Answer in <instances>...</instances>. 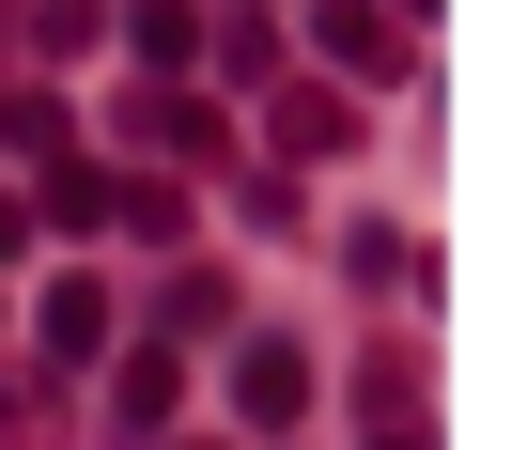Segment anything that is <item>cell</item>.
<instances>
[{"mask_svg":"<svg viewBox=\"0 0 512 450\" xmlns=\"http://www.w3.org/2000/svg\"><path fill=\"white\" fill-rule=\"evenodd\" d=\"M233 419H249V435H295V419H311V357L249 342V357H233Z\"/></svg>","mask_w":512,"mask_h":450,"instance_id":"1","label":"cell"},{"mask_svg":"<svg viewBox=\"0 0 512 450\" xmlns=\"http://www.w3.org/2000/svg\"><path fill=\"white\" fill-rule=\"evenodd\" d=\"M311 47H326L342 78H404V32H388L373 0H311Z\"/></svg>","mask_w":512,"mask_h":450,"instance_id":"2","label":"cell"},{"mask_svg":"<svg viewBox=\"0 0 512 450\" xmlns=\"http://www.w3.org/2000/svg\"><path fill=\"white\" fill-rule=\"evenodd\" d=\"M171 404H187L171 357H125V373H109V435H171Z\"/></svg>","mask_w":512,"mask_h":450,"instance_id":"3","label":"cell"},{"mask_svg":"<svg viewBox=\"0 0 512 450\" xmlns=\"http://www.w3.org/2000/svg\"><path fill=\"white\" fill-rule=\"evenodd\" d=\"M125 140H140V156H218V109H187V94H125Z\"/></svg>","mask_w":512,"mask_h":450,"instance_id":"4","label":"cell"},{"mask_svg":"<svg viewBox=\"0 0 512 450\" xmlns=\"http://www.w3.org/2000/svg\"><path fill=\"white\" fill-rule=\"evenodd\" d=\"M125 47L171 78V63H202V16H187V0H140V16H125Z\"/></svg>","mask_w":512,"mask_h":450,"instance_id":"5","label":"cell"},{"mask_svg":"<svg viewBox=\"0 0 512 450\" xmlns=\"http://www.w3.org/2000/svg\"><path fill=\"white\" fill-rule=\"evenodd\" d=\"M264 125H280V156H342V140H357V125H342V94H280Z\"/></svg>","mask_w":512,"mask_h":450,"instance_id":"6","label":"cell"},{"mask_svg":"<svg viewBox=\"0 0 512 450\" xmlns=\"http://www.w3.org/2000/svg\"><path fill=\"white\" fill-rule=\"evenodd\" d=\"M109 342V280H63L47 295V357H94Z\"/></svg>","mask_w":512,"mask_h":450,"instance_id":"7","label":"cell"},{"mask_svg":"<svg viewBox=\"0 0 512 450\" xmlns=\"http://www.w3.org/2000/svg\"><path fill=\"white\" fill-rule=\"evenodd\" d=\"M47 218H63V233H94V218H109V171H78V156H63V171H47Z\"/></svg>","mask_w":512,"mask_h":450,"instance_id":"8","label":"cell"},{"mask_svg":"<svg viewBox=\"0 0 512 450\" xmlns=\"http://www.w3.org/2000/svg\"><path fill=\"white\" fill-rule=\"evenodd\" d=\"M0 140H16V156H63V109H47V94H16V109H0Z\"/></svg>","mask_w":512,"mask_h":450,"instance_id":"9","label":"cell"},{"mask_svg":"<svg viewBox=\"0 0 512 450\" xmlns=\"http://www.w3.org/2000/svg\"><path fill=\"white\" fill-rule=\"evenodd\" d=\"M16 249H32V218H16V202H0V264H16Z\"/></svg>","mask_w":512,"mask_h":450,"instance_id":"10","label":"cell"},{"mask_svg":"<svg viewBox=\"0 0 512 450\" xmlns=\"http://www.w3.org/2000/svg\"><path fill=\"white\" fill-rule=\"evenodd\" d=\"M373 450H419V435H373Z\"/></svg>","mask_w":512,"mask_h":450,"instance_id":"11","label":"cell"},{"mask_svg":"<svg viewBox=\"0 0 512 450\" xmlns=\"http://www.w3.org/2000/svg\"><path fill=\"white\" fill-rule=\"evenodd\" d=\"M202 450H218V435H202Z\"/></svg>","mask_w":512,"mask_h":450,"instance_id":"12","label":"cell"}]
</instances>
